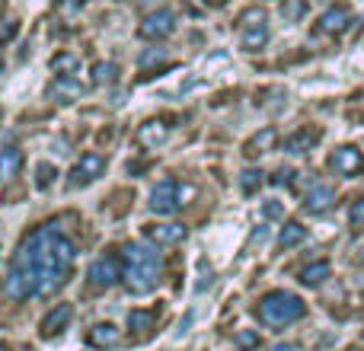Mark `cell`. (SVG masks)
Here are the masks:
<instances>
[{"label":"cell","instance_id":"obj_35","mask_svg":"<svg viewBox=\"0 0 364 351\" xmlns=\"http://www.w3.org/2000/svg\"><path fill=\"white\" fill-rule=\"evenodd\" d=\"M0 351H4V348H0Z\"/></svg>","mask_w":364,"mask_h":351},{"label":"cell","instance_id":"obj_1","mask_svg":"<svg viewBox=\"0 0 364 351\" xmlns=\"http://www.w3.org/2000/svg\"><path fill=\"white\" fill-rule=\"evenodd\" d=\"M134 294H147L160 281V252L151 243H128L125 246V275Z\"/></svg>","mask_w":364,"mask_h":351},{"label":"cell","instance_id":"obj_26","mask_svg":"<svg viewBox=\"0 0 364 351\" xmlns=\"http://www.w3.org/2000/svg\"><path fill=\"white\" fill-rule=\"evenodd\" d=\"M170 58H166V48H151L141 55V68H154V64H166Z\"/></svg>","mask_w":364,"mask_h":351},{"label":"cell","instance_id":"obj_10","mask_svg":"<svg viewBox=\"0 0 364 351\" xmlns=\"http://www.w3.org/2000/svg\"><path fill=\"white\" fill-rule=\"evenodd\" d=\"M166 138H170V125H166L164 119H151V122H144V125L138 128V144L147 147V151L160 147Z\"/></svg>","mask_w":364,"mask_h":351},{"label":"cell","instance_id":"obj_22","mask_svg":"<svg viewBox=\"0 0 364 351\" xmlns=\"http://www.w3.org/2000/svg\"><path fill=\"white\" fill-rule=\"evenodd\" d=\"M329 271H333L329 262H314V265H307V269H301V281L307 284V288H316V284H323L329 278Z\"/></svg>","mask_w":364,"mask_h":351},{"label":"cell","instance_id":"obj_18","mask_svg":"<svg viewBox=\"0 0 364 351\" xmlns=\"http://www.w3.org/2000/svg\"><path fill=\"white\" fill-rule=\"evenodd\" d=\"M304 239H307V227L297 224V220H291V224L282 227V237H278V243H282V249H294V246H301Z\"/></svg>","mask_w":364,"mask_h":351},{"label":"cell","instance_id":"obj_24","mask_svg":"<svg viewBox=\"0 0 364 351\" xmlns=\"http://www.w3.org/2000/svg\"><path fill=\"white\" fill-rule=\"evenodd\" d=\"M237 348L240 351L259 348V333H256V329H240V333H237Z\"/></svg>","mask_w":364,"mask_h":351},{"label":"cell","instance_id":"obj_2","mask_svg":"<svg viewBox=\"0 0 364 351\" xmlns=\"http://www.w3.org/2000/svg\"><path fill=\"white\" fill-rule=\"evenodd\" d=\"M304 313H307L304 301L297 294H291V291H272V294H265L259 301V316L269 326H288V323L301 320Z\"/></svg>","mask_w":364,"mask_h":351},{"label":"cell","instance_id":"obj_27","mask_svg":"<svg viewBox=\"0 0 364 351\" xmlns=\"http://www.w3.org/2000/svg\"><path fill=\"white\" fill-rule=\"evenodd\" d=\"M262 23H265V13L256 10V6H252V10H246L243 16H240V29H250V26H262Z\"/></svg>","mask_w":364,"mask_h":351},{"label":"cell","instance_id":"obj_9","mask_svg":"<svg viewBox=\"0 0 364 351\" xmlns=\"http://www.w3.org/2000/svg\"><path fill=\"white\" fill-rule=\"evenodd\" d=\"M348 23H352V13L346 6H333L316 19V36H342L348 29Z\"/></svg>","mask_w":364,"mask_h":351},{"label":"cell","instance_id":"obj_25","mask_svg":"<svg viewBox=\"0 0 364 351\" xmlns=\"http://www.w3.org/2000/svg\"><path fill=\"white\" fill-rule=\"evenodd\" d=\"M259 185H262V173L259 170H246L243 176H240V188H243L246 195H252Z\"/></svg>","mask_w":364,"mask_h":351},{"label":"cell","instance_id":"obj_8","mask_svg":"<svg viewBox=\"0 0 364 351\" xmlns=\"http://www.w3.org/2000/svg\"><path fill=\"white\" fill-rule=\"evenodd\" d=\"M329 166H333L339 176H361L364 173V153L358 151V147H352V144H346V147H339V151L329 157Z\"/></svg>","mask_w":364,"mask_h":351},{"label":"cell","instance_id":"obj_13","mask_svg":"<svg viewBox=\"0 0 364 351\" xmlns=\"http://www.w3.org/2000/svg\"><path fill=\"white\" fill-rule=\"evenodd\" d=\"M323 138L320 128H301V131H294L288 141H284V151L288 153H307L310 147H316Z\"/></svg>","mask_w":364,"mask_h":351},{"label":"cell","instance_id":"obj_5","mask_svg":"<svg viewBox=\"0 0 364 351\" xmlns=\"http://www.w3.org/2000/svg\"><path fill=\"white\" fill-rule=\"evenodd\" d=\"M102 173H106V157H102V153H83V157L74 163V170H70L68 182H70V188H80V185L96 182Z\"/></svg>","mask_w":364,"mask_h":351},{"label":"cell","instance_id":"obj_12","mask_svg":"<svg viewBox=\"0 0 364 351\" xmlns=\"http://www.w3.org/2000/svg\"><path fill=\"white\" fill-rule=\"evenodd\" d=\"M87 342L93 348H115L122 342V333L112 326V323H96V326L87 329Z\"/></svg>","mask_w":364,"mask_h":351},{"label":"cell","instance_id":"obj_34","mask_svg":"<svg viewBox=\"0 0 364 351\" xmlns=\"http://www.w3.org/2000/svg\"><path fill=\"white\" fill-rule=\"evenodd\" d=\"M320 4H329V0H320Z\"/></svg>","mask_w":364,"mask_h":351},{"label":"cell","instance_id":"obj_16","mask_svg":"<svg viewBox=\"0 0 364 351\" xmlns=\"http://www.w3.org/2000/svg\"><path fill=\"white\" fill-rule=\"evenodd\" d=\"M154 326H157V313H154V310H132V313H128V329H132L138 339H147Z\"/></svg>","mask_w":364,"mask_h":351},{"label":"cell","instance_id":"obj_19","mask_svg":"<svg viewBox=\"0 0 364 351\" xmlns=\"http://www.w3.org/2000/svg\"><path fill=\"white\" fill-rule=\"evenodd\" d=\"M19 166H23V153H19L16 147H6V151H0V182L13 179V176L19 173Z\"/></svg>","mask_w":364,"mask_h":351},{"label":"cell","instance_id":"obj_3","mask_svg":"<svg viewBox=\"0 0 364 351\" xmlns=\"http://www.w3.org/2000/svg\"><path fill=\"white\" fill-rule=\"evenodd\" d=\"M192 195V188H182L176 179H164L160 185H154V192H151V207L157 214H176L186 201L182 198H188Z\"/></svg>","mask_w":364,"mask_h":351},{"label":"cell","instance_id":"obj_31","mask_svg":"<svg viewBox=\"0 0 364 351\" xmlns=\"http://www.w3.org/2000/svg\"><path fill=\"white\" fill-rule=\"evenodd\" d=\"M291 176H294L291 170H278L275 176H272V182H275V185H284V182H291Z\"/></svg>","mask_w":364,"mask_h":351},{"label":"cell","instance_id":"obj_23","mask_svg":"<svg viewBox=\"0 0 364 351\" xmlns=\"http://www.w3.org/2000/svg\"><path fill=\"white\" fill-rule=\"evenodd\" d=\"M240 42H243L246 51H256L262 48L265 42H269V26H250V29H243V36H240Z\"/></svg>","mask_w":364,"mask_h":351},{"label":"cell","instance_id":"obj_6","mask_svg":"<svg viewBox=\"0 0 364 351\" xmlns=\"http://www.w3.org/2000/svg\"><path fill=\"white\" fill-rule=\"evenodd\" d=\"M138 32H141L144 38H151V42H160V38H170L173 32H176V13H173V10L147 13Z\"/></svg>","mask_w":364,"mask_h":351},{"label":"cell","instance_id":"obj_11","mask_svg":"<svg viewBox=\"0 0 364 351\" xmlns=\"http://www.w3.org/2000/svg\"><path fill=\"white\" fill-rule=\"evenodd\" d=\"M70 320H74V307H70V303H58V307L42 320V335L45 339H51V335L64 333Z\"/></svg>","mask_w":364,"mask_h":351},{"label":"cell","instance_id":"obj_33","mask_svg":"<svg viewBox=\"0 0 364 351\" xmlns=\"http://www.w3.org/2000/svg\"><path fill=\"white\" fill-rule=\"evenodd\" d=\"M358 262L364 265V246H361V249H358Z\"/></svg>","mask_w":364,"mask_h":351},{"label":"cell","instance_id":"obj_4","mask_svg":"<svg viewBox=\"0 0 364 351\" xmlns=\"http://www.w3.org/2000/svg\"><path fill=\"white\" fill-rule=\"evenodd\" d=\"M4 294L10 297V301H26L29 294H38V271L10 265V271H6V278H4Z\"/></svg>","mask_w":364,"mask_h":351},{"label":"cell","instance_id":"obj_20","mask_svg":"<svg viewBox=\"0 0 364 351\" xmlns=\"http://www.w3.org/2000/svg\"><path fill=\"white\" fill-rule=\"evenodd\" d=\"M93 87H112L115 80H119V64H112V61H100V64H93Z\"/></svg>","mask_w":364,"mask_h":351},{"label":"cell","instance_id":"obj_30","mask_svg":"<svg viewBox=\"0 0 364 351\" xmlns=\"http://www.w3.org/2000/svg\"><path fill=\"white\" fill-rule=\"evenodd\" d=\"M262 211H265V217H282V205H278V201H265V207H262Z\"/></svg>","mask_w":364,"mask_h":351},{"label":"cell","instance_id":"obj_21","mask_svg":"<svg viewBox=\"0 0 364 351\" xmlns=\"http://www.w3.org/2000/svg\"><path fill=\"white\" fill-rule=\"evenodd\" d=\"M51 70H55L58 77H74L77 70H80V58L70 55V51H61V55L51 58Z\"/></svg>","mask_w":364,"mask_h":351},{"label":"cell","instance_id":"obj_14","mask_svg":"<svg viewBox=\"0 0 364 351\" xmlns=\"http://www.w3.org/2000/svg\"><path fill=\"white\" fill-rule=\"evenodd\" d=\"M147 237H151L157 246H176L186 239V227L182 224H157V227H147Z\"/></svg>","mask_w":364,"mask_h":351},{"label":"cell","instance_id":"obj_29","mask_svg":"<svg viewBox=\"0 0 364 351\" xmlns=\"http://www.w3.org/2000/svg\"><path fill=\"white\" fill-rule=\"evenodd\" d=\"M348 220H352V227H364V198H358L352 205V211H348Z\"/></svg>","mask_w":364,"mask_h":351},{"label":"cell","instance_id":"obj_7","mask_svg":"<svg viewBox=\"0 0 364 351\" xmlns=\"http://www.w3.org/2000/svg\"><path fill=\"white\" fill-rule=\"evenodd\" d=\"M90 284L93 288H112V284H119L122 278V265L115 256H100L93 265H90Z\"/></svg>","mask_w":364,"mask_h":351},{"label":"cell","instance_id":"obj_17","mask_svg":"<svg viewBox=\"0 0 364 351\" xmlns=\"http://www.w3.org/2000/svg\"><path fill=\"white\" fill-rule=\"evenodd\" d=\"M275 144H278V131H275V128H262L259 134H252V138H250L246 153H250V157H259V153H269Z\"/></svg>","mask_w":364,"mask_h":351},{"label":"cell","instance_id":"obj_15","mask_svg":"<svg viewBox=\"0 0 364 351\" xmlns=\"http://www.w3.org/2000/svg\"><path fill=\"white\" fill-rule=\"evenodd\" d=\"M333 201H336V192L329 185H314L307 192V198H304V207H307L310 214H323L326 207H333Z\"/></svg>","mask_w":364,"mask_h":351},{"label":"cell","instance_id":"obj_28","mask_svg":"<svg viewBox=\"0 0 364 351\" xmlns=\"http://www.w3.org/2000/svg\"><path fill=\"white\" fill-rule=\"evenodd\" d=\"M36 173H38V179H36V185H38V188H48V185H51V176H58L51 163H38V166H36Z\"/></svg>","mask_w":364,"mask_h":351},{"label":"cell","instance_id":"obj_32","mask_svg":"<svg viewBox=\"0 0 364 351\" xmlns=\"http://www.w3.org/2000/svg\"><path fill=\"white\" fill-rule=\"evenodd\" d=\"M272 351H304V348L301 345H291V342H288V345H275Z\"/></svg>","mask_w":364,"mask_h":351}]
</instances>
